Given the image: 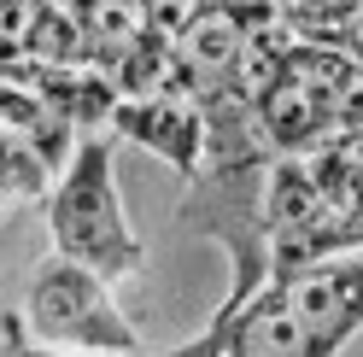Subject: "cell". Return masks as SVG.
I'll return each instance as SVG.
<instances>
[{
	"instance_id": "1",
	"label": "cell",
	"mask_w": 363,
	"mask_h": 357,
	"mask_svg": "<svg viewBox=\"0 0 363 357\" xmlns=\"http://www.w3.org/2000/svg\"><path fill=\"white\" fill-rule=\"evenodd\" d=\"M48 234H53V258L100 276L111 293L141 281L147 246L129 229V211H123V193H118V164H111L106 135L77 141V159L65 164V176L48 193Z\"/></svg>"
},
{
	"instance_id": "2",
	"label": "cell",
	"mask_w": 363,
	"mask_h": 357,
	"mask_svg": "<svg viewBox=\"0 0 363 357\" xmlns=\"http://www.w3.org/2000/svg\"><path fill=\"white\" fill-rule=\"evenodd\" d=\"M24 334L53 351H88V357H141V328H135L111 287L100 276L77 270L65 258H48L24 293Z\"/></svg>"
},
{
	"instance_id": "3",
	"label": "cell",
	"mask_w": 363,
	"mask_h": 357,
	"mask_svg": "<svg viewBox=\"0 0 363 357\" xmlns=\"http://www.w3.org/2000/svg\"><path fill=\"white\" fill-rule=\"evenodd\" d=\"M264 217H269V281H293V276H305V270H316L328 258L357 252L352 222L323 199V188L305 176L299 159H276Z\"/></svg>"
},
{
	"instance_id": "4",
	"label": "cell",
	"mask_w": 363,
	"mask_h": 357,
	"mask_svg": "<svg viewBox=\"0 0 363 357\" xmlns=\"http://www.w3.org/2000/svg\"><path fill=\"white\" fill-rule=\"evenodd\" d=\"M111 129L123 141L158 152L182 182H194L199 159H206V118L188 94H152V100H118L111 111Z\"/></svg>"
},
{
	"instance_id": "5",
	"label": "cell",
	"mask_w": 363,
	"mask_h": 357,
	"mask_svg": "<svg viewBox=\"0 0 363 357\" xmlns=\"http://www.w3.org/2000/svg\"><path fill=\"white\" fill-rule=\"evenodd\" d=\"M0 129H6V135H18L53 176H65V164L77 159V141H82L30 82H12V76H0Z\"/></svg>"
},
{
	"instance_id": "6",
	"label": "cell",
	"mask_w": 363,
	"mask_h": 357,
	"mask_svg": "<svg viewBox=\"0 0 363 357\" xmlns=\"http://www.w3.org/2000/svg\"><path fill=\"white\" fill-rule=\"evenodd\" d=\"M53 182H59V176L41 164L18 135H6V129H0V193L18 205V199H48Z\"/></svg>"
},
{
	"instance_id": "7",
	"label": "cell",
	"mask_w": 363,
	"mask_h": 357,
	"mask_svg": "<svg viewBox=\"0 0 363 357\" xmlns=\"http://www.w3.org/2000/svg\"><path fill=\"white\" fill-rule=\"evenodd\" d=\"M35 24V6L30 0H0V76H12L24 64V41Z\"/></svg>"
},
{
	"instance_id": "8",
	"label": "cell",
	"mask_w": 363,
	"mask_h": 357,
	"mask_svg": "<svg viewBox=\"0 0 363 357\" xmlns=\"http://www.w3.org/2000/svg\"><path fill=\"white\" fill-rule=\"evenodd\" d=\"M0 346H6V357H88V351H53V346H35L24 334V317L18 310H6L0 317Z\"/></svg>"
}]
</instances>
